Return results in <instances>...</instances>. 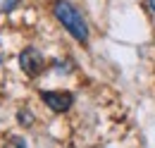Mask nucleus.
Returning a JSON list of instances; mask_svg holds the SVG:
<instances>
[{
  "label": "nucleus",
  "instance_id": "f257e3e1",
  "mask_svg": "<svg viewBox=\"0 0 155 148\" xmlns=\"http://www.w3.org/2000/svg\"><path fill=\"white\" fill-rule=\"evenodd\" d=\"M53 12H55V17L62 22V26L72 34V36L77 38L79 43H86L88 41V29H86V22L84 17L77 12V7H72L69 2H55V7H53Z\"/></svg>",
  "mask_w": 155,
  "mask_h": 148
},
{
  "label": "nucleus",
  "instance_id": "f03ea898",
  "mask_svg": "<svg viewBox=\"0 0 155 148\" xmlns=\"http://www.w3.org/2000/svg\"><path fill=\"white\" fill-rule=\"evenodd\" d=\"M19 67L26 76H38L43 72V55L36 48H26V50H21V55H19Z\"/></svg>",
  "mask_w": 155,
  "mask_h": 148
},
{
  "label": "nucleus",
  "instance_id": "7ed1b4c3",
  "mask_svg": "<svg viewBox=\"0 0 155 148\" xmlns=\"http://www.w3.org/2000/svg\"><path fill=\"white\" fill-rule=\"evenodd\" d=\"M41 98H43V103L50 110H55V112H67L72 108V100H74L72 93H62V91H45V93H41Z\"/></svg>",
  "mask_w": 155,
  "mask_h": 148
},
{
  "label": "nucleus",
  "instance_id": "20e7f679",
  "mask_svg": "<svg viewBox=\"0 0 155 148\" xmlns=\"http://www.w3.org/2000/svg\"><path fill=\"white\" fill-rule=\"evenodd\" d=\"M5 148H26V143H24V139H19V136H12L5 143Z\"/></svg>",
  "mask_w": 155,
  "mask_h": 148
},
{
  "label": "nucleus",
  "instance_id": "39448f33",
  "mask_svg": "<svg viewBox=\"0 0 155 148\" xmlns=\"http://www.w3.org/2000/svg\"><path fill=\"white\" fill-rule=\"evenodd\" d=\"M19 119H21V124H24V127H29V124H31V115H26V112H19Z\"/></svg>",
  "mask_w": 155,
  "mask_h": 148
},
{
  "label": "nucleus",
  "instance_id": "423d86ee",
  "mask_svg": "<svg viewBox=\"0 0 155 148\" xmlns=\"http://www.w3.org/2000/svg\"><path fill=\"white\" fill-rule=\"evenodd\" d=\"M148 7H153V10H155V0H148Z\"/></svg>",
  "mask_w": 155,
  "mask_h": 148
}]
</instances>
